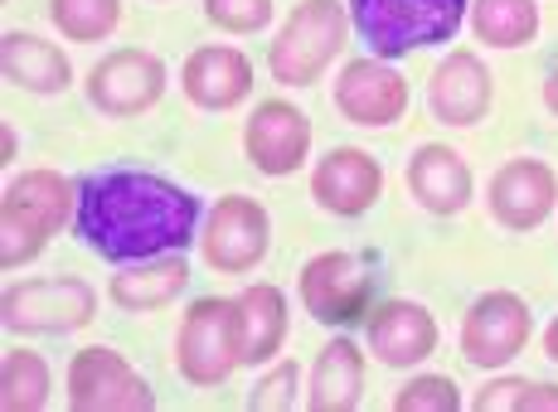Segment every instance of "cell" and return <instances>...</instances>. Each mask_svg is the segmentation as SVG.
<instances>
[{
    "instance_id": "1",
    "label": "cell",
    "mask_w": 558,
    "mask_h": 412,
    "mask_svg": "<svg viewBox=\"0 0 558 412\" xmlns=\"http://www.w3.org/2000/svg\"><path fill=\"white\" fill-rule=\"evenodd\" d=\"M73 229L107 263H146L195 238L199 199L151 170H98L78 184Z\"/></svg>"
},
{
    "instance_id": "3",
    "label": "cell",
    "mask_w": 558,
    "mask_h": 412,
    "mask_svg": "<svg viewBox=\"0 0 558 412\" xmlns=\"http://www.w3.org/2000/svg\"><path fill=\"white\" fill-rule=\"evenodd\" d=\"M466 0H350V20L379 59L442 45L461 29Z\"/></svg>"
},
{
    "instance_id": "12",
    "label": "cell",
    "mask_w": 558,
    "mask_h": 412,
    "mask_svg": "<svg viewBox=\"0 0 558 412\" xmlns=\"http://www.w3.org/2000/svg\"><path fill=\"white\" fill-rule=\"evenodd\" d=\"M486 199H490L496 223H506V229H514V233H530V229H539V223L554 214L558 175L544 166V160L514 156V160H506V166L496 170V175H490Z\"/></svg>"
},
{
    "instance_id": "26",
    "label": "cell",
    "mask_w": 558,
    "mask_h": 412,
    "mask_svg": "<svg viewBox=\"0 0 558 412\" xmlns=\"http://www.w3.org/2000/svg\"><path fill=\"white\" fill-rule=\"evenodd\" d=\"M5 412H39L49 403V364L35 350H10L5 354Z\"/></svg>"
},
{
    "instance_id": "21",
    "label": "cell",
    "mask_w": 558,
    "mask_h": 412,
    "mask_svg": "<svg viewBox=\"0 0 558 412\" xmlns=\"http://www.w3.org/2000/svg\"><path fill=\"white\" fill-rule=\"evenodd\" d=\"M364 398V350L350 340H330L311 368V412H355Z\"/></svg>"
},
{
    "instance_id": "17",
    "label": "cell",
    "mask_w": 558,
    "mask_h": 412,
    "mask_svg": "<svg viewBox=\"0 0 558 412\" xmlns=\"http://www.w3.org/2000/svg\"><path fill=\"white\" fill-rule=\"evenodd\" d=\"M427 107L447 126H476L490 112V69L471 49L447 53L427 83Z\"/></svg>"
},
{
    "instance_id": "11",
    "label": "cell",
    "mask_w": 558,
    "mask_h": 412,
    "mask_svg": "<svg viewBox=\"0 0 558 412\" xmlns=\"http://www.w3.org/2000/svg\"><path fill=\"white\" fill-rule=\"evenodd\" d=\"M374 281L355 253H316L302 267V301L320 325H350L369 306Z\"/></svg>"
},
{
    "instance_id": "19",
    "label": "cell",
    "mask_w": 558,
    "mask_h": 412,
    "mask_svg": "<svg viewBox=\"0 0 558 412\" xmlns=\"http://www.w3.org/2000/svg\"><path fill=\"white\" fill-rule=\"evenodd\" d=\"M408 190L427 214L452 219L471 204V170L452 146H417L408 160Z\"/></svg>"
},
{
    "instance_id": "32",
    "label": "cell",
    "mask_w": 558,
    "mask_h": 412,
    "mask_svg": "<svg viewBox=\"0 0 558 412\" xmlns=\"http://www.w3.org/2000/svg\"><path fill=\"white\" fill-rule=\"evenodd\" d=\"M544 354H549V360L558 364V320L549 325V330H544Z\"/></svg>"
},
{
    "instance_id": "24",
    "label": "cell",
    "mask_w": 558,
    "mask_h": 412,
    "mask_svg": "<svg viewBox=\"0 0 558 412\" xmlns=\"http://www.w3.org/2000/svg\"><path fill=\"white\" fill-rule=\"evenodd\" d=\"M190 281V267L180 257L156 267H132V272H117L112 277V301L122 311H160L170 296H180Z\"/></svg>"
},
{
    "instance_id": "9",
    "label": "cell",
    "mask_w": 558,
    "mask_h": 412,
    "mask_svg": "<svg viewBox=\"0 0 558 412\" xmlns=\"http://www.w3.org/2000/svg\"><path fill=\"white\" fill-rule=\"evenodd\" d=\"M534 316L514 291H486L471 301L466 320H461V354L476 368H500L530 344Z\"/></svg>"
},
{
    "instance_id": "2",
    "label": "cell",
    "mask_w": 558,
    "mask_h": 412,
    "mask_svg": "<svg viewBox=\"0 0 558 412\" xmlns=\"http://www.w3.org/2000/svg\"><path fill=\"white\" fill-rule=\"evenodd\" d=\"M73 209H78V184L63 180L59 170H25L10 180L0 194V263H5V272L35 263L49 233H59Z\"/></svg>"
},
{
    "instance_id": "4",
    "label": "cell",
    "mask_w": 558,
    "mask_h": 412,
    "mask_svg": "<svg viewBox=\"0 0 558 412\" xmlns=\"http://www.w3.org/2000/svg\"><path fill=\"white\" fill-rule=\"evenodd\" d=\"M345 35H350V15L340 10V0H302L287 15L272 49H267L272 78L287 83V88H311L326 73V63L340 59Z\"/></svg>"
},
{
    "instance_id": "27",
    "label": "cell",
    "mask_w": 558,
    "mask_h": 412,
    "mask_svg": "<svg viewBox=\"0 0 558 412\" xmlns=\"http://www.w3.org/2000/svg\"><path fill=\"white\" fill-rule=\"evenodd\" d=\"M393 408L399 412H457L461 408V388L447 374H423V378H413V384L399 388Z\"/></svg>"
},
{
    "instance_id": "8",
    "label": "cell",
    "mask_w": 558,
    "mask_h": 412,
    "mask_svg": "<svg viewBox=\"0 0 558 412\" xmlns=\"http://www.w3.org/2000/svg\"><path fill=\"white\" fill-rule=\"evenodd\" d=\"M267 238H272V223H267V209L248 194H223L209 209V229H204L199 247L204 263L214 272H253L267 257Z\"/></svg>"
},
{
    "instance_id": "13",
    "label": "cell",
    "mask_w": 558,
    "mask_h": 412,
    "mask_svg": "<svg viewBox=\"0 0 558 412\" xmlns=\"http://www.w3.org/2000/svg\"><path fill=\"white\" fill-rule=\"evenodd\" d=\"M336 107L355 126H393L408 112V78L384 59H355L336 78Z\"/></svg>"
},
{
    "instance_id": "29",
    "label": "cell",
    "mask_w": 558,
    "mask_h": 412,
    "mask_svg": "<svg viewBox=\"0 0 558 412\" xmlns=\"http://www.w3.org/2000/svg\"><path fill=\"white\" fill-rule=\"evenodd\" d=\"M296 384H302V368H296L292 360H287V364H277L272 374H267L263 384L253 388V398H248V403H253L257 412H287V408L296 403Z\"/></svg>"
},
{
    "instance_id": "30",
    "label": "cell",
    "mask_w": 558,
    "mask_h": 412,
    "mask_svg": "<svg viewBox=\"0 0 558 412\" xmlns=\"http://www.w3.org/2000/svg\"><path fill=\"white\" fill-rule=\"evenodd\" d=\"M514 412H558V384H520Z\"/></svg>"
},
{
    "instance_id": "6",
    "label": "cell",
    "mask_w": 558,
    "mask_h": 412,
    "mask_svg": "<svg viewBox=\"0 0 558 412\" xmlns=\"http://www.w3.org/2000/svg\"><path fill=\"white\" fill-rule=\"evenodd\" d=\"M98 316V291L78 277H29L5 291V330L73 335Z\"/></svg>"
},
{
    "instance_id": "18",
    "label": "cell",
    "mask_w": 558,
    "mask_h": 412,
    "mask_svg": "<svg viewBox=\"0 0 558 412\" xmlns=\"http://www.w3.org/2000/svg\"><path fill=\"white\" fill-rule=\"evenodd\" d=\"M369 350L389 368H413L437 350V320L417 301H389L369 316Z\"/></svg>"
},
{
    "instance_id": "5",
    "label": "cell",
    "mask_w": 558,
    "mask_h": 412,
    "mask_svg": "<svg viewBox=\"0 0 558 412\" xmlns=\"http://www.w3.org/2000/svg\"><path fill=\"white\" fill-rule=\"evenodd\" d=\"M175 364L190 384L199 388H219L233 368L243 364V344H239V301L223 296H204L185 311L180 325V344H175Z\"/></svg>"
},
{
    "instance_id": "20",
    "label": "cell",
    "mask_w": 558,
    "mask_h": 412,
    "mask_svg": "<svg viewBox=\"0 0 558 412\" xmlns=\"http://www.w3.org/2000/svg\"><path fill=\"white\" fill-rule=\"evenodd\" d=\"M0 63H5V78L25 93H63L73 83L69 53L39 35H25V29H10L0 39Z\"/></svg>"
},
{
    "instance_id": "28",
    "label": "cell",
    "mask_w": 558,
    "mask_h": 412,
    "mask_svg": "<svg viewBox=\"0 0 558 412\" xmlns=\"http://www.w3.org/2000/svg\"><path fill=\"white\" fill-rule=\"evenodd\" d=\"M204 20L229 35H257L272 25V0H204Z\"/></svg>"
},
{
    "instance_id": "14",
    "label": "cell",
    "mask_w": 558,
    "mask_h": 412,
    "mask_svg": "<svg viewBox=\"0 0 558 412\" xmlns=\"http://www.w3.org/2000/svg\"><path fill=\"white\" fill-rule=\"evenodd\" d=\"M243 146H248V160L263 175H292L311 150V122L302 107L282 102V97H267L257 102V112L248 117V132H243Z\"/></svg>"
},
{
    "instance_id": "23",
    "label": "cell",
    "mask_w": 558,
    "mask_h": 412,
    "mask_svg": "<svg viewBox=\"0 0 558 412\" xmlns=\"http://www.w3.org/2000/svg\"><path fill=\"white\" fill-rule=\"evenodd\" d=\"M476 39L490 49H524L539 35V5L534 0H476L471 5Z\"/></svg>"
},
{
    "instance_id": "7",
    "label": "cell",
    "mask_w": 558,
    "mask_h": 412,
    "mask_svg": "<svg viewBox=\"0 0 558 412\" xmlns=\"http://www.w3.org/2000/svg\"><path fill=\"white\" fill-rule=\"evenodd\" d=\"M69 408L78 412H151L156 393L132 364L107 344L78 350L69 364Z\"/></svg>"
},
{
    "instance_id": "25",
    "label": "cell",
    "mask_w": 558,
    "mask_h": 412,
    "mask_svg": "<svg viewBox=\"0 0 558 412\" xmlns=\"http://www.w3.org/2000/svg\"><path fill=\"white\" fill-rule=\"evenodd\" d=\"M49 20L63 29V39L98 45L122 20V0H49Z\"/></svg>"
},
{
    "instance_id": "31",
    "label": "cell",
    "mask_w": 558,
    "mask_h": 412,
    "mask_svg": "<svg viewBox=\"0 0 558 412\" xmlns=\"http://www.w3.org/2000/svg\"><path fill=\"white\" fill-rule=\"evenodd\" d=\"M544 107H549V112L558 117V69L549 73V83H544Z\"/></svg>"
},
{
    "instance_id": "10",
    "label": "cell",
    "mask_w": 558,
    "mask_h": 412,
    "mask_svg": "<svg viewBox=\"0 0 558 412\" xmlns=\"http://www.w3.org/2000/svg\"><path fill=\"white\" fill-rule=\"evenodd\" d=\"M166 97V63L146 49H117L88 73V102L107 117H142Z\"/></svg>"
},
{
    "instance_id": "22",
    "label": "cell",
    "mask_w": 558,
    "mask_h": 412,
    "mask_svg": "<svg viewBox=\"0 0 558 412\" xmlns=\"http://www.w3.org/2000/svg\"><path fill=\"white\" fill-rule=\"evenodd\" d=\"M287 340V296L257 281L239 296V344L243 364H267Z\"/></svg>"
},
{
    "instance_id": "16",
    "label": "cell",
    "mask_w": 558,
    "mask_h": 412,
    "mask_svg": "<svg viewBox=\"0 0 558 412\" xmlns=\"http://www.w3.org/2000/svg\"><path fill=\"white\" fill-rule=\"evenodd\" d=\"M180 88L204 112H229L253 93V59L229 45H204L180 69Z\"/></svg>"
},
{
    "instance_id": "15",
    "label": "cell",
    "mask_w": 558,
    "mask_h": 412,
    "mask_svg": "<svg viewBox=\"0 0 558 412\" xmlns=\"http://www.w3.org/2000/svg\"><path fill=\"white\" fill-rule=\"evenodd\" d=\"M384 190V170L369 150H355V146H340L330 156H320L316 175H311V194H316L320 209L340 214V219H355V214L374 209Z\"/></svg>"
}]
</instances>
